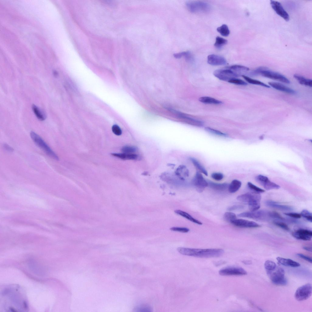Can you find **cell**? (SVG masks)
I'll use <instances>...</instances> for the list:
<instances>
[{
  "instance_id": "e575fe53",
  "label": "cell",
  "mask_w": 312,
  "mask_h": 312,
  "mask_svg": "<svg viewBox=\"0 0 312 312\" xmlns=\"http://www.w3.org/2000/svg\"><path fill=\"white\" fill-rule=\"evenodd\" d=\"M204 129L208 133L214 135L222 137H227L228 136V135L226 134L210 127H205Z\"/></svg>"
},
{
  "instance_id": "8d00e7d4",
  "label": "cell",
  "mask_w": 312,
  "mask_h": 312,
  "mask_svg": "<svg viewBox=\"0 0 312 312\" xmlns=\"http://www.w3.org/2000/svg\"><path fill=\"white\" fill-rule=\"evenodd\" d=\"M277 265L273 261L269 260L266 261L264 264V266L266 271H271L274 270Z\"/></svg>"
},
{
  "instance_id": "4dcf8cb0",
  "label": "cell",
  "mask_w": 312,
  "mask_h": 312,
  "mask_svg": "<svg viewBox=\"0 0 312 312\" xmlns=\"http://www.w3.org/2000/svg\"><path fill=\"white\" fill-rule=\"evenodd\" d=\"M32 108L33 111L37 119L41 121H43L45 119V115L37 106L33 105Z\"/></svg>"
},
{
  "instance_id": "836d02e7",
  "label": "cell",
  "mask_w": 312,
  "mask_h": 312,
  "mask_svg": "<svg viewBox=\"0 0 312 312\" xmlns=\"http://www.w3.org/2000/svg\"><path fill=\"white\" fill-rule=\"evenodd\" d=\"M228 42L226 39L217 36L216 38V41L214 44V47L217 48H221L223 46L226 44Z\"/></svg>"
},
{
  "instance_id": "f35d334b",
  "label": "cell",
  "mask_w": 312,
  "mask_h": 312,
  "mask_svg": "<svg viewBox=\"0 0 312 312\" xmlns=\"http://www.w3.org/2000/svg\"><path fill=\"white\" fill-rule=\"evenodd\" d=\"M247 186L249 188L254 191V192L260 193L265 192V190L256 186L251 183L249 182L247 183Z\"/></svg>"
},
{
  "instance_id": "6da1fadb",
  "label": "cell",
  "mask_w": 312,
  "mask_h": 312,
  "mask_svg": "<svg viewBox=\"0 0 312 312\" xmlns=\"http://www.w3.org/2000/svg\"><path fill=\"white\" fill-rule=\"evenodd\" d=\"M177 249L182 254L202 258L218 257L224 253V250L221 249H200L179 247Z\"/></svg>"
},
{
  "instance_id": "83f0119b",
  "label": "cell",
  "mask_w": 312,
  "mask_h": 312,
  "mask_svg": "<svg viewBox=\"0 0 312 312\" xmlns=\"http://www.w3.org/2000/svg\"><path fill=\"white\" fill-rule=\"evenodd\" d=\"M199 100L203 103L207 104L219 105L223 103L221 101L207 96L201 97L199 98Z\"/></svg>"
},
{
  "instance_id": "8fae6325",
  "label": "cell",
  "mask_w": 312,
  "mask_h": 312,
  "mask_svg": "<svg viewBox=\"0 0 312 312\" xmlns=\"http://www.w3.org/2000/svg\"><path fill=\"white\" fill-rule=\"evenodd\" d=\"M192 183L196 190L200 193L203 192L208 186V182L202 175L198 172L196 173L192 179Z\"/></svg>"
},
{
  "instance_id": "bcb514c9",
  "label": "cell",
  "mask_w": 312,
  "mask_h": 312,
  "mask_svg": "<svg viewBox=\"0 0 312 312\" xmlns=\"http://www.w3.org/2000/svg\"><path fill=\"white\" fill-rule=\"evenodd\" d=\"M112 130L113 132L116 135H120L122 133L121 129L118 126L116 125H114L112 126Z\"/></svg>"
},
{
  "instance_id": "e0dca14e",
  "label": "cell",
  "mask_w": 312,
  "mask_h": 312,
  "mask_svg": "<svg viewBox=\"0 0 312 312\" xmlns=\"http://www.w3.org/2000/svg\"><path fill=\"white\" fill-rule=\"evenodd\" d=\"M207 61L209 64L213 66L224 65L227 63V61L224 57L214 54L208 55Z\"/></svg>"
},
{
  "instance_id": "f907efd6",
  "label": "cell",
  "mask_w": 312,
  "mask_h": 312,
  "mask_svg": "<svg viewBox=\"0 0 312 312\" xmlns=\"http://www.w3.org/2000/svg\"><path fill=\"white\" fill-rule=\"evenodd\" d=\"M297 256L299 257L308 261V262L311 263L312 262V259L311 258L305 256L303 254H297Z\"/></svg>"
},
{
  "instance_id": "f546056e",
  "label": "cell",
  "mask_w": 312,
  "mask_h": 312,
  "mask_svg": "<svg viewBox=\"0 0 312 312\" xmlns=\"http://www.w3.org/2000/svg\"><path fill=\"white\" fill-rule=\"evenodd\" d=\"M243 77L248 83L253 84L260 85L267 88H270V86L258 80L251 78L247 76L243 75Z\"/></svg>"
},
{
  "instance_id": "52a82bcc",
  "label": "cell",
  "mask_w": 312,
  "mask_h": 312,
  "mask_svg": "<svg viewBox=\"0 0 312 312\" xmlns=\"http://www.w3.org/2000/svg\"><path fill=\"white\" fill-rule=\"evenodd\" d=\"M236 199L239 201L247 204L249 205L260 203L261 196L257 193H247L239 195Z\"/></svg>"
},
{
  "instance_id": "ac0fdd59",
  "label": "cell",
  "mask_w": 312,
  "mask_h": 312,
  "mask_svg": "<svg viewBox=\"0 0 312 312\" xmlns=\"http://www.w3.org/2000/svg\"><path fill=\"white\" fill-rule=\"evenodd\" d=\"M268 84L273 88L280 91L290 94L296 93L294 90L280 83L272 82H269Z\"/></svg>"
},
{
  "instance_id": "816d5d0a",
  "label": "cell",
  "mask_w": 312,
  "mask_h": 312,
  "mask_svg": "<svg viewBox=\"0 0 312 312\" xmlns=\"http://www.w3.org/2000/svg\"><path fill=\"white\" fill-rule=\"evenodd\" d=\"M3 147L4 148L8 151L12 152L14 150L13 149L12 147L7 144H4L3 145Z\"/></svg>"
},
{
  "instance_id": "f5cc1de1",
  "label": "cell",
  "mask_w": 312,
  "mask_h": 312,
  "mask_svg": "<svg viewBox=\"0 0 312 312\" xmlns=\"http://www.w3.org/2000/svg\"><path fill=\"white\" fill-rule=\"evenodd\" d=\"M303 249L304 250L309 252H311L312 251V249L311 247L307 246H304L303 247Z\"/></svg>"
},
{
  "instance_id": "f6af8a7d",
  "label": "cell",
  "mask_w": 312,
  "mask_h": 312,
  "mask_svg": "<svg viewBox=\"0 0 312 312\" xmlns=\"http://www.w3.org/2000/svg\"><path fill=\"white\" fill-rule=\"evenodd\" d=\"M211 177L215 180L219 181L223 179L224 176L223 174L221 173L214 172L211 174Z\"/></svg>"
},
{
  "instance_id": "ffe728a7",
  "label": "cell",
  "mask_w": 312,
  "mask_h": 312,
  "mask_svg": "<svg viewBox=\"0 0 312 312\" xmlns=\"http://www.w3.org/2000/svg\"><path fill=\"white\" fill-rule=\"evenodd\" d=\"M276 259L282 265L292 267H297L300 266L299 263L290 259L277 257Z\"/></svg>"
},
{
  "instance_id": "cb8c5ba5",
  "label": "cell",
  "mask_w": 312,
  "mask_h": 312,
  "mask_svg": "<svg viewBox=\"0 0 312 312\" xmlns=\"http://www.w3.org/2000/svg\"><path fill=\"white\" fill-rule=\"evenodd\" d=\"M177 174L181 179L184 180L189 177V172L186 166L181 165L177 170Z\"/></svg>"
},
{
  "instance_id": "7a4b0ae2",
  "label": "cell",
  "mask_w": 312,
  "mask_h": 312,
  "mask_svg": "<svg viewBox=\"0 0 312 312\" xmlns=\"http://www.w3.org/2000/svg\"><path fill=\"white\" fill-rule=\"evenodd\" d=\"M266 272L271 281L274 284L282 286L287 284V280L285 276V271L282 268L277 265L274 270Z\"/></svg>"
},
{
  "instance_id": "8992f818",
  "label": "cell",
  "mask_w": 312,
  "mask_h": 312,
  "mask_svg": "<svg viewBox=\"0 0 312 312\" xmlns=\"http://www.w3.org/2000/svg\"><path fill=\"white\" fill-rule=\"evenodd\" d=\"M312 285L307 283L298 288L295 292V297L296 300L302 301L309 298L312 294Z\"/></svg>"
},
{
  "instance_id": "d4e9b609",
  "label": "cell",
  "mask_w": 312,
  "mask_h": 312,
  "mask_svg": "<svg viewBox=\"0 0 312 312\" xmlns=\"http://www.w3.org/2000/svg\"><path fill=\"white\" fill-rule=\"evenodd\" d=\"M236 73L239 76L242 75V73L246 72L249 70V69L246 66L239 65L232 66L229 68Z\"/></svg>"
},
{
  "instance_id": "c3c4849f",
  "label": "cell",
  "mask_w": 312,
  "mask_h": 312,
  "mask_svg": "<svg viewBox=\"0 0 312 312\" xmlns=\"http://www.w3.org/2000/svg\"><path fill=\"white\" fill-rule=\"evenodd\" d=\"M244 206L242 205L237 204L229 207L228 208L227 210L229 211H233L241 209L244 208Z\"/></svg>"
},
{
  "instance_id": "30bf717a",
  "label": "cell",
  "mask_w": 312,
  "mask_h": 312,
  "mask_svg": "<svg viewBox=\"0 0 312 312\" xmlns=\"http://www.w3.org/2000/svg\"><path fill=\"white\" fill-rule=\"evenodd\" d=\"M260 74L263 76L284 83L289 84L290 83L289 80L284 75L269 70L265 67L260 72Z\"/></svg>"
},
{
  "instance_id": "ab89813d",
  "label": "cell",
  "mask_w": 312,
  "mask_h": 312,
  "mask_svg": "<svg viewBox=\"0 0 312 312\" xmlns=\"http://www.w3.org/2000/svg\"><path fill=\"white\" fill-rule=\"evenodd\" d=\"M300 214L301 216H302L309 222H312V214L309 211L305 209L301 211Z\"/></svg>"
},
{
  "instance_id": "681fc988",
  "label": "cell",
  "mask_w": 312,
  "mask_h": 312,
  "mask_svg": "<svg viewBox=\"0 0 312 312\" xmlns=\"http://www.w3.org/2000/svg\"><path fill=\"white\" fill-rule=\"evenodd\" d=\"M285 214L295 218H299L301 217V215L300 214L296 213H284Z\"/></svg>"
},
{
  "instance_id": "1f68e13d",
  "label": "cell",
  "mask_w": 312,
  "mask_h": 312,
  "mask_svg": "<svg viewBox=\"0 0 312 312\" xmlns=\"http://www.w3.org/2000/svg\"><path fill=\"white\" fill-rule=\"evenodd\" d=\"M217 30L223 36L227 37L229 36L230 34L229 30L226 24H223L220 27H218Z\"/></svg>"
},
{
  "instance_id": "484cf974",
  "label": "cell",
  "mask_w": 312,
  "mask_h": 312,
  "mask_svg": "<svg viewBox=\"0 0 312 312\" xmlns=\"http://www.w3.org/2000/svg\"><path fill=\"white\" fill-rule=\"evenodd\" d=\"M112 155L123 160H135L138 156L135 154L112 153Z\"/></svg>"
},
{
  "instance_id": "7402d4cb",
  "label": "cell",
  "mask_w": 312,
  "mask_h": 312,
  "mask_svg": "<svg viewBox=\"0 0 312 312\" xmlns=\"http://www.w3.org/2000/svg\"><path fill=\"white\" fill-rule=\"evenodd\" d=\"M174 212L189 220V221L199 225H202V223L199 220L194 218L188 213L179 210L174 211Z\"/></svg>"
},
{
  "instance_id": "3957f363",
  "label": "cell",
  "mask_w": 312,
  "mask_h": 312,
  "mask_svg": "<svg viewBox=\"0 0 312 312\" xmlns=\"http://www.w3.org/2000/svg\"><path fill=\"white\" fill-rule=\"evenodd\" d=\"M30 136L34 142L48 156L55 160H58V156L39 135L34 132L31 131Z\"/></svg>"
},
{
  "instance_id": "7c38bea8",
  "label": "cell",
  "mask_w": 312,
  "mask_h": 312,
  "mask_svg": "<svg viewBox=\"0 0 312 312\" xmlns=\"http://www.w3.org/2000/svg\"><path fill=\"white\" fill-rule=\"evenodd\" d=\"M219 274L222 276L243 275H247L246 271L243 268L239 267H231L221 269Z\"/></svg>"
},
{
  "instance_id": "4316f807",
  "label": "cell",
  "mask_w": 312,
  "mask_h": 312,
  "mask_svg": "<svg viewBox=\"0 0 312 312\" xmlns=\"http://www.w3.org/2000/svg\"><path fill=\"white\" fill-rule=\"evenodd\" d=\"M242 185L241 182L239 180H233L229 185V192L231 193H234L237 191L240 188Z\"/></svg>"
},
{
  "instance_id": "9a60e30c",
  "label": "cell",
  "mask_w": 312,
  "mask_h": 312,
  "mask_svg": "<svg viewBox=\"0 0 312 312\" xmlns=\"http://www.w3.org/2000/svg\"><path fill=\"white\" fill-rule=\"evenodd\" d=\"M292 236L295 238L305 241L311 240L312 237L311 231L304 229L297 230L292 233Z\"/></svg>"
},
{
  "instance_id": "44dd1931",
  "label": "cell",
  "mask_w": 312,
  "mask_h": 312,
  "mask_svg": "<svg viewBox=\"0 0 312 312\" xmlns=\"http://www.w3.org/2000/svg\"><path fill=\"white\" fill-rule=\"evenodd\" d=\"M208 182V186L211 189L217 191H224L228 189L229 185L226 183H218L211 181Z\"/></svg>"
},
{
  "instance_id": "2e32d148",
  "label": "cell",
  "mask_w": 312,
  "mask_h": 312,
  "mask_svg": "<svg viewBox=\"0 0 312 312\" xmlns=\"http://www.w3.org/2000/svg\"><path fill=\"white\" fill-rule=\"evenodd\" d=\"M231 223L236 226L240 227L257 228L260 226V225L254 222L243 219H236Z\"/></svg>"
},
{
  "instance_id": "db71d44e",
  "label": "cell",
  "mask_w": 312,
  "mask_h": 312,
  "mask_svg": "<svg viewBox=\"0 0 312 312\" xmlns=\"http://www.w3.org/2000/svg\"><path fill=\"white\" fill-rule=\"evenodd\" d=\"M243 262L244 264H250L251 263V262L249 261H243Z\"/></svg>"
},
{
  "instance_id": "4fadbf2b",
  "label": "cell",
  "mask_w": 312,
  "mask_h": 312,
  "mask_svg": "<svg viewBox=\"0 0 312 312\" xmlns=\"http://www.w3.org/2000/svg\"><path fill=\"white\" fill-rule=\"evenodd\" d=\"M255 179L257 182L262 185L267 190L278 189L280 186L276 184L271 181L266 176L262 175L256 176Z\"/></svg>"
},
{
  "instance_id": "7dc6e473",
  "label": "cell",
  "mask_w": 312,
  "mask_h": 312,
  "mask_svg": "<svg viewBox=\"0 0 312 312\" xmlns=\"http://www.w3.org/2000/svg\"><path fill=\"white\" fill-rule=\"evenodd\" d=\"M135 310L136 311H151L150 307L147 306L141 305L136 307Z\"/></svg>"
},
{
  "instance_id": "60d3db41",
  "label": "cell",
  "mask_w": 312,
  "mask_h": 312,
  "mask_svg": "<svg viewBox=\"0 0 312 312\" xmlns=\"http://www.w3.org/2000/svg\"><path fill=\"white\" fill-rule=\"evenodd\" d=\"M273 222L275 225L284 230L287 231L289 230V227L285 223L278 220H274Z\"/></svg>"
},
{
  "instance_id": "ee69618b",
  "label": "cell",
  "mask_w": 312,
  "mask_h": 312,
  "mask_svg": "<svg viewBox=\"0 0 312 312\" xmlns=\"http://www.w3.org/2000/svg\"><path fill=\"white\" fill-rule=\"evenodd\" d=\"M269 215L270 218H276L279 220L283 219V218L278 213L275 211H269Z\"/></svg>"
},
{
  "instance_id": "5b68a950",
  "label": "cell",
  "mask_w": 312,
  "mask_h": 312,
  "mask_svg": "<svg viewBox=\"0 0 312 312\" xmlns=\"http://www.w3.org/2000/svg\"><path fill=\"white\" fill-rule=\"evenodd\" d=\"M169 111L175 114L183 122L193 126L201 127L204 125V122L197 119L192 118L186 114L171 108H167Z\"/></svg>"
},
{
  "instance_id": "9c48e42d",
  "label": "cell",
  "mask_w": 312,
  "mask_h": 312,
  "mask_svg": "<svg viewBox=\"0 0 312 312\" xmlns=\"http://www.w3.org/2000/svg\"><path fill=\"white\" fill-rule=\"evenodd\" d=\"M213 74L220 80L227 82L232 79L239 76L236 73L229 69L215 70Z\"/></svg>"
},
{
  "instance_id": "74e56055",
  "label": "cell",
  "mask_w": 312,
  "mask_h": 312,
  "mask_svg": "<svg viewBox=\"0 0 312 312\" xmlns=\"http://www.w3.org/2000/svg\"><path fill=\"white\" fill-rule=\"evenodd\" d=\"M123 153L127 154H135L137 151V149L135 147L126 146L122 147L121 149Z\"/></svg>"
},
{
  "instance_id": "603a6c76",
  "label": "cell",
  "mask_w": 312,
  "mask_h": 312,
  "mask_svg": "<svg viewBox=\"0 0 312 312\" xmlns=\"http://www.w3.org/2000/svg\"><path fill=\"white\" fill-rule=\"evenodd\" d=\"M293 77L301 85L309 87L312 86V80L307 78L303 76L297 74H295Z\"/></svg>"
},
{
  "instance_id": "5bb4252c",
  "label": "cell",
  "mask_w": 312,
  "mask_h": 312,
  "mask_svg": "<svg viewBox=\"0 0 312 312\" xmlns=\"http://www.w3.org/2000/svg\"><path fill=\"white\" fill-rule=\"evenodd\" d=\"M270 4L272 8L278 15L286 21L289 20V17L288 14L283 8L280 3L277 1L271 0Z\"/></svg>"
},
{
  "instance_id": "f1b7e54d",
  "label": "cell",
  "mask_w": 312,
  "mask_h": 312,
  "mask_svg": "<svg viewBox=\"0 0 312 312\" xmlns=\"http://www.w3.org/2000/svg\"><path fill=\"white\" fill-rule=\"evenodd\" d=\"M190 159L196 168L199 172L204 174L205 175L207 176L208 173L206 170L197 159L191 157L190 158Z\"/></svg>"
},
{
  "instance_id": "ba28073f",
  "label": "cell",
  "mask_w": 312,
  "mask_h": 312,
  "mask_svg": "<svg viewBox=\"0 0 312 312\" xmlns=\"http://www.w3.org/2000/svg\"><path fill=\"white\" fill-rule=\"evenodd\" d=\"M269 211L259 210L243 212L238 214L240 217L247 218L258 220H264L270 218Z\"/></svg>"
},
{
  "instance_id": "d6a6232c",
  "label": "cell",
  "mask_w": 312,
  "mask_h": 312,
  "mask_svg": "<svg viewBox=\"0 0 312 312\" xmlns=\"http://www.w3.org/2000/svg\"><path fill=\"white\" fill-rule=\"evenodd\" d=\"M174 57L177 58H180L184 57L187 61H190L192 59L191 53L189 51H183L174 54Z\"/></svg>"
},
{
  "instance_id": "d6986e66",
  "label": "cell",
  "mask_w": 312,
  "mask_h": 312,
  "mask_svg": "<svg viewBox=\"0 0 312 312\" xmlns=\"http://www.w3.org/2000/svg\"><path fill=\"white\" fill-rule=\"evenodd\" d=\"M265 204L266 206L269 207L281 210L291 211L293 209V207L291 206L281 204L274 201L268 200L265 202Z\"/></svg>"
},
{
  "instance_id": "11a10c76",
  "label": "cell",
  "mask_w": 312,
  "mask_h": 312,
  "mask_svg": "<svg viewBox=\"0 0 312 312\" xmlns=\"http://www.w3.org/2000/svg\"><path fill=\"white\" fill-rule=\"evenodd\" d=\"M54 76H57V75H58V73H57V72H56V71H55V72H54Z\"/></svg>"
},
{
  "instance_id": "d590c367",
  "label": "cell",
  "mask_w": 312,
  "mask_h": 312,
  "mask_svg": "<svg viewBox=\"0 0 312 312\" xmlns=\"http://www.w3.org/2000/svg\"><path fill=\"white\" fill-rule=\"evenodd\" d=\"M236 215L234 213L227 212L225 213L224 215L223 218L226 222L231 223L233 220L236 219Z\"/></svg>"
},
{
  "instance_id": "b9f144b4",
  "label": "cell",
  "mask_w": 312,
  "mask_h": 312,
  "mask_svg": "<svg viewBox=\"0 0 312 312\" xmlns=\"http://www.w3.org/2000/svg\"><path fill=\"white\" fill-rule=\"evenodd\" d=\"M228 82L231 83L241 85L245 86L247 84L246 82L243 80L236 78L232 79L229 80Z\"/></svg>"
},
{
  "instance_id": "7bdbcfd3",
  "label": "cell",
  "mask_w": 312,
  "mask_h": 312,
  "mask_svg": "<svg viewBox=\"0 0 312 312\" xmlns=\"http://www.w3.org/2000/svg\"><path fill=\"white\" fill-rule=\"evenodd\" d=\"M170 230L172 231L178 232L183 233L188 232L190 230L187 228L185 227H172L170 228Z\"/></svg>"
},
{
  "instance_id": "277c9868",
  "label": "cell",
  "mask_w": 312,
  "mask_h": 312,
  "mask_svg": "<svg viewBox=\"0 0 312 312\" xmlns=\"http://www.w3.org/2000/svg\"><path fill=\"white\" fill-rule=\"evenodd\" d=\"M186 5L188 10L192 12H207L211 9L209 4L201 1H188Z\"/></svg>"
}]
</instances>
